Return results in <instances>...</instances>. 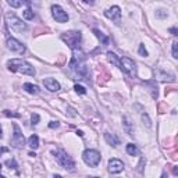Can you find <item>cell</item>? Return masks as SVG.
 Wrapping results in <instances>:
<instances>
[{
    "label": "cell",
    "instance_id": "obj_28",
    "mask_svg": "<svg viewBox=\"0 0 178 178\" xmlns=\"http://www.w3.org/2000/svg\"><path fill=\"white\" fill-rule=\"evenodd\" d=\"M139 54H141L142 57H146V56H148V50L145 49V44L143 43L139 44Z\"/></svg>",
    "mask_w": 178,
    "mask_h": 178
},
{
    "label": "cell",
    "instance_id": "obj_6",
    "mask_svg": "<svg viewBox=\"0 0 178 178\" xmlns=\"http://www.w3.org/2000/svg\"><path fill=\"white\" fill-rule=\"evenodd\" d=\"M82 159L84 162L87 163L89 167H96L97 164L100 163V153L95 149H87L84 153H82Z\"/></svg>",
    "mask_w": 178,
    "mask_h": 178
},
{
    "label": "cell",
    "instance_id": "obj_3",
    "mask_svg": "<svg viewBox=\"0 0 178 178\" xmlns=\"http://www.w3.org/2000/svg\"><path fill=\"white\" fill-rule=\"evenodd\" d=\"M6 24H7V26L11 29V31L18 32V34L25 32L26 28H28L26 24L22 22V20L18 18L14 13H7V14H6Z\"/></svg>",
    "mask_w": 178,
    "mask_h": 178
},
{
    "label": "cell",
    "instance_id": "obj_30",
    "mask_svg": "<svg viewBox=\"0 0 178 178\" xmlns=\"http://www.w3.org/2000/svg\"><path fill=\"white\" fill-rule=\"evenodd\" d=\"M177 47H178V43H177V42H174V43H173V57H174V59H177V57H178Z\"/></svg>",
    "mask_w": 178,
    "mask_h": 178
},
{
    "label": "cell",
    "instance_id": "obj_27",
    "mask_svg": "<svg viewBox=\"0 0 178 178\" xmlns=\"http://www.w3.org/2000/svg\"><path fill=\"white\" fill-rule=\"evenodd\" d=\"M8 6H11V7L17 8V7H21L22 6V2H17V0H8Z\"/></svg>",
    "mask_w": 178,
    "mask_h": 178
},
{
    "label": "cell",
    "instance_id": "obj_36",
    "mask_svg": "<svg viewBox=\"0 0 178 178\" xmlns=\"http://www.w3.org/2000/svg\"><path fill=\"white\" fill-rule=\"evenodd\" d=\"M3 136V132H2V127H0V138Z\"/></svg>",
    "mask_w": 178,
    "mask_h": 178
},
{
    "label": "cell",
    "instance_id": "obj_14",
    "mask_svg": "<svg viewBox=\"0 0 178 178\" xmlns=\"http://www.w3.org/2000/svg\"><path fill=\"white\" fill-rule=\"evenodd\" d=\"M155 75L157 79H160V81H163V82H174L176 81V77L174 75H168V74L163 73V71H159V70L155 71Z\"/></svg>",
    "mask_w": 178,
    "mask_h": 178
},
{
    "label": "cell",
    "instance_id": "obj_31",
    "mask_svg": "<svg viewBox=\"0 0 178 178\" xmlns=\"http://www.w3.org/2000/svg\"><path fill=\"white\" fill-rule=\"evenodd\" d=\"M156 17H159V18H163V17H167V13H164V10H159L156 13Z\"/></svg>",
    "mask_w": 178,
    "mask_h": 178
},
{
    "label": "cell",
    "instance_id": "obj_25",
    "mask_svg": "<svg viewBox=\"0 0 178 178\" xmlns=\"http://www.w3.org/2000/svg\"><path fill=\"white\" fill-rule=\"evenodd\" d=\"M74 89H75V92H77V93H79V95H85V93H87V89H85L84 87H81V85H78V84L74 87Z\"/></svg>",
    "mask_w": 178,
    "mask_h": 178
},
{
    "label": "cell",
    "instance_id": "obj_29",
    "mask_svg": "<svg viewBox=\"0 0 178 178\" xmlns=\"http://www.w3.org/2000/svg\"><path fill=\"white\" fill-rule=\"evenodd\" d=\"M31 121H32V124H34V125H36V124L39 123V115H38L36 113H35V114H32L31 115Z\"/></svg>",
    "mask_w": 178,
    "mask_h": 178
},
{
    "label": "cell",
    "instance_id": "obj_34",
    "mask_svg": "<svg viewBox=\"0 0 178 178\" xmlns=\"http://www.w3.org/2000/svg\"><path fill=\"white\" fill-rule=\"evenodd\" d=\"M170 32H171L173 35H177V28H171V29H170Z\"/></svg>",
    "mask_w": 178,
    "mask_h": 178
},
{
    "label": "cell",
    "instance_id": "obj_10",
    "mask_svg": "<svg viewBox=\"0 0 178 178\" xmlns=\"http://www.w3.org/2000/svg\"><path fill=\"white\" fill-rule=\"evenodd\" d=\"M7 47L11 50V52H16V53H20V54H22V53H25V46L20 42V40L14 39V38H7Z\"/></svg>",
    "mask_w": 178,
    "mask_h": 178
},
{
    "label": "cell",
    "instance_id": "obj_11",
    "mask_svg": "<svg viewBox=\"0 0 178 178\" xmlns=\"http://www.w3.org/2000/svg\"><path fill=\"white\" fill-rule=\"evenodd\" d=\"M124 170V163L120 159H110L109 160V171L111 174H118Z\"/></svg>",
    "mask_w": 178,
    "mask_h": 178
},
{
    "label": "cell",
    "instance_id": "obj_5",
    "mask_svg": "<svg viewBox=\"0 0 178 178\" xmlns=\"http://www.w3.org/2000/svg\"><path fill=\"white\" fill-rule=\"evenodd\" d=\"M61 39H63L73 50H78L79 47H81L82 35L79 31H70V32H66V34L61 35Z\"/></svg>",
    "mask_w": 178,
    "mask_h": 178
},
{
    "label": "cell",
    "instance_id": "obj_33",
    "mask_svg": "<svg viewBox=\"0 0 178 178\" xmlns=\"http://www.w3.org/2000/svg\"><path fill=\"white\" fill-rule=\"evenodd\" d=\"M6 152H8V148H6V146L0 148V156H2L3 153H6Z\"/></svg>",
    "mask_w": 178,
    "mask_h": 178
},
{
    "label": "cell",
    "instance_id": "obj_22",
    "mask_svg": "<svg viewBox=\"0 0 178 178\" xmlns=\"http://www.w3.org/2000/svg\"><path fill=\"white\" fill-rule=\"evenodd\" d=\"M142 121H143V124L148 127V128H150V127H152V121H150L149 115H148L146 113H143V114H142Z\"/></svg>",
    "mask_w": 178,
    "mask_h": 178
},
{
    "label": "cell",
    "instance_id": "obj_26",
    "mask_svg": "<svg viewBox=\"0 0 178 178\" xmlns=\"http://www.w3.org/2000/svg\"><path fill=\"white\" fill-rule=\"evenodd\" d=\"M4 115H7V117H14V118H20V117H21L20 113H13L10 110H4Z\"/></svg>",
    "mask_w": 178,
    "mask_h": 178
},
{
    "label": "cell",
    "instance_id": "obj_15",
    "mask_svg": "<svg viewBox=\"0 0 178 178\" xmlns=\"http://www.w3.org/2000/svg\"><path fill=\"white\" fill-rule=\"evenodd\" d=\"M105 139H106V142H107V143L110 145V146H113V148H115V146H118V145H120V139H118L114 134L106 132L105 134Z\"/></svg>",
    "mask_w": 178,
    "mask_h": 178
},
{
    "label": "cell",
    "instance_id": "obj_23",
    "mask_svg": "<svg viewBox=\"0 0 178 178\" xmlns=\"http://www.w3.org/2000/svg\"><path fill=\"white\" fill-rule=\"evenodd\" d=\"M24 18L25 20H34V11H32L31 8H26V10L24 11Z\"/></svg>",
    "mask_w": 178,
    "mask_h": 178
},
{
    "label": "cell",
    "instance_id": "obj_37",
    "mask_svg": "<svg viewBox=\"0 0 178 178\" xmlns=\"http://www.w3.org/2000/svg\"><path fill=\"white\" fill-rule=\"evenodd\" d=\"M160 178H167V176H166V174H163V176L160 177Z\"/></svg>",
    "mask_w": 178,
    "mask_h": 178
},
{
    "label": "cell",
    "instance_id": "obj_7",
    "mask_svg": "<svg viewBox=\"0 0 178 178\" xmlns=\"http://www.w3.org/2000/svg\"><path fill=\"white\" fill-rule=\"evenodd\" d=\"M120 68L124 70L129 77L135 78L138 75V71H136V64L134 63V60H131L129 57H121L120 59Z\"/></svg>",
    "mask_w": 178,
    "mask_h": 178
},
{
    "label": "cell",
    "instance_id": "obj_8",
    "mask_svg": "<svg viewBox=\"0 0 178 178\" xmlns=\"http://www.w3.org/2000/svg\"><path fill=\"white\" fill-rule=\"evenodd\" d=\"M13 128H14V135L11 138V145L17 149H21L25 143V139H24V135H22V131L17 124H13Z\"/></svg>",
    "mask_w": 178,
    "mask_h": 178
},
{
    "label": "cell",
    "instance_id": "obj_4",
    "mask_svg": "<svg viewBox=\"0 0 178 178\" xmlns=\"http://www.w3.org/2000/svg\"><path fill=\"white\" fill-rule=\"evenodd\" d=\"M70 68L73 71H75V74L78 77H81V79H87L89 81V70L87 67V64L84 63V60H82L81 57H77V56H74L73 60H71L70 63Z\"/></svg>",
    "mask_w": 178,
    "mask_h": 178
},
{
    "label": "cell",
    "instance_id": "obj_40",
    "mask_svg": "<svg viewBox=\"0 0 178 178\" xmlns=\"http://www.w3.org/2000/svg\"><path fill=\"white\" fill-rule=\"evenodd\" d=\"M0 178H6V177H3V176H2V174H0Z\"/></svg>",
    "mask_w": 178,
    "mask_h": 178
},
{
    "label": "cell",
    "instance_id": "obj_35",
    "mask_svg": "<svg viewBox=\"0 0 178 178\" xmlns=\"http://www.w3.org/2000/svg\"><path fill=\"white\" fill-rule=\"evenodd\" d=\"M77 134H78L79 136H84V132H82V131H77Z\"/></svg>",
    "mask_w": 178,
    "mask_h": 178
},
{
    "label": "cell",
    "instance_id": "obj_38",
    "mask_svg": "<svg viewBox=\"0 0 178 178\" xmlns=\"http://www.w3.org/2000/svg\"><path fill=\"white\" fill-rule=\"evenodd\" d=\"M53 178H61L60 176H54V177H53Z\"/></svg>",
    "mask_w": 178,
    "mask_h": 178
},
{
    "label": "cell",
    "instance_id": "obj_24",
    "mask_svg": "<svg viewBox=\"0 0 178 178\" xmlns=\"http://www.w3.org/2000/svg\"><path fill=\"white\" fill-rule=\"evenodd\" d=\"M6 166L10 167V168H14V170L18 168V166H17V163H16V160H14V159H8L7 162H6Z\"/></svg>",
    "mask_w": 178,
    "mask_h": 178
},
{
    "label": "cell",
    "instance_id": "obj_18",
    "mask_svg": "<svg viewBox=\"0 0 178 178\" xmlns=\"http://www.w3.org/2000/svg\"><path fill=\"white\" fill-rule=\"evenodd\" d=\"M28 145H29V148L31 149H38L39 148V138H38V135H31L29 136V139H28Z\"/></svg>",
    "mask_w": 178,
    "mask_h": 178
},
{
    "label": "cell",
    "instance_id": "obj_2",
    "mask_svg": "<svg viewBox=\"0 0 178 178\" xmlns=\"http://www.w3.org/2000/svg\"><path fill=\"white\" fill-rule=\"evenodd\" d=\"M53 156L56 157V162L61 166L63 168H66L68 171L75 170V162L73 160V157L68 156L64 150H53Z\"/></svg>",
    "mask_w": 178,
    "mask_h": 178
},
{
    "label": "cell",
    "instance_id": "obj_20",
    "mask_svg": "<svg viewBox=\"0 0 178 178\" xmlns=\"http://www.w3.org/2000/svg\"><path fill=\"white\" fill-rule=\"evenodd\" d=\"M127 153L131 155V156H136L139 153V150H138V148H136L134 143H128V145H127Z\"/></svg>",
    "mask_w": 178,
    "mask_h": 178
},
{
    "label": "cell",
    "instance_id": "obj_1",
    "mask_svg": "<svg viewBox=\"0 0 178 178\" xmlns=\"http://www.w3.org/2000/svg\"><path fill=\"white\" fill-rule=\"evenodd\" d=\"M7 67L11 73H20V74L29 75V77L35 75V68L28 61L21 60V59H13V60L7 61Z\"/></svg>",
    "mask_w": 178,
    "mask_h": 178
},
{
    "label": "cell",
    "instance_id": "obj_21",
    "mask_svg": "<svg viewBox=\"0 0 178 178\" xmlns=\"http://www.w3.org/2000/svg\"><path fill=\"white\" fill-rule=\"evenodd\" d=\"M93 34L96 35V36L99 38L100 40H102V42H103V44H109V38H106L105 35H103L102 32L99 31V29H93Z\"/></svg>",
    "mask_w": 178,
    "mask_h": 178
},
{
    "label": "cell",
    "instance_id": "obj_32",
    "mask_svg": "<svg viewBox=\"0 0 178 178\" xmlns=\"http://www.w3.org/2000/svg\"><path fill=\"white\" fill-rule=\"evenodd\" d=\"M49 127H50V128H57V127H59V121H52V123L49 124Z\"/></svg>",
    "mask_w": 178,
    "mask_h": 178
},
{
    "label": "cell",
    "instance_id": "obj_19",
    "mask_svg": "<svg viewBox=\"0 0 178 178\" xmlns=\"http://www.w3.org/2000/svg\"><path fill=\"white\" fill-rule=\"evenodd\" d=\"M107 59H109V61H110L111 64H114L115 67L120 68V59L117 57V54H114V53L109 52V53H107Z\"/></svg>",
    "mask_w": 178,
    "mask_h": 178
},
{
    "label": "cell",
    "instance_id": "obj_17",
    "mask_svg": "<svg viewBox=\"0 0 178 178\" xmlns=\"http://www.w3.org/2000/svg\"><path fill=\"white\" fill-rule=\"evenodd\" d=\"M24 91H26L28 93H32V95H38L40 92V89L38 85H34V84H29V82H26V84H24Z\"/></svg>",
    "mask_w": 178,
    "mask_h": 178
},
{
    "label": "cell",
    "instance_id": "obj_9",
    "mask_svg": "<svg viewBox=\"0 0 178 178\" xmlns=\"http://www.w3.org/2000/svg\"><path fill=\"white\" fill-rule=\"evenodd\" d=\"M52 16H53V18H54L56 21L60 22V24H64V22L68 21V14L64 11V8L61 7V6H59V4H53L52 6Z\"/></svg>",
    "mask_w": 178,
    "mask_h": 178
},
{
    "label": "cell",
    "instance_id": "obj_39",
    "mask_svg": "<svg viewBox=\"0 0 178 178\" xmlns=\"http://www.w3.org/2000/svg\"><path fill=\"white\" fill-rule=\"evenodd\" d=\"M88 178H99V177H88Z\"/></svg>",
    "mask_w": 178,
    "mask_h": 178
},
{
    "label": "cell",
    "instance_id": "obj_13",
    "mask_svg": "<svg viewBox=\"0 0 178 178\" xmlns=\"http://www.w3.org/2000/svg\"><path fill=\"white\" fill-rule=\"evenodd\" d=\"M43 84H44V87H46V89H49L50 92H57L59 89H60V84H59L54 78H44Z\"/></svg>",
    "mask_w": 178,
    "mask_h": 178
},
{
    "label": "cell",
    "instance_id": "obj_16",
    "mask_svg": "<svg viewBox=\"0 0 178 178\" xmlns=\"http://www.w3.org/2000/svg\"><path fill=\"white\" fill-rule=\"evenodd\" d=\"M123 125H124V131L128 134L129 136H132L134 135V125L131 121H129L128 117H123Z\"/></svg>",
    "mask_w": 178,
    "mask_h": 178
},
{
    "label": "cell",
    "instance_id": "obj_12",
    "mask_svg": "<svg viewBox=\"0 0 178 178\" xmlns=\"http://www.w3.org/2000/svg\"><path fill=\"white\" fill-rule=\"evenodd\" d=\"M105 16L107 17V18L117 21V20H120V17H121V8L118 7V6H113V7L107 8V10L105 11Z\"/></svg>",
    "mask_w": 178,
    "mask_h": 178
}]
</instances>
